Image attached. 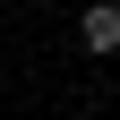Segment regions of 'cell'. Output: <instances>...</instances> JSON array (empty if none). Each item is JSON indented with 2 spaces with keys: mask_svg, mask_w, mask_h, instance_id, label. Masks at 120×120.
<instances>
[{
  "mask_svg": "<svg viewBox=\"0 0 120 120\" xmlns=\"http://www.w3.org/2000/svg\"><path fill=\"white\" fill-rule=\"evenodd\" d=\"M77 43H86L94 60L120 52V0H94V9H86V17H77Z\"/></svg>",
  "mask_w": 120,
  "mask_h": 120,
  "instance_id": "1",
  "label": "cell"
}]
</instances>
